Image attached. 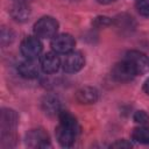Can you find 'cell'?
Segmentation results:
<instances>
[{
    "label": "cell",
    "instance_id": "1",
    "mask_svg": "<svg viewBox=\"0 0 149 149\" xmlns=\"http://www.w3.org/2000/svg\"><path fill=\"white\" fill-rule=\"evenodd\" d=\"M58 119L59 123L55 130L56 139L62 147H71L80 130L78 121L70 112L64 109L58 114Z\"/></svg>",
    "mask_w": 149,
    "mask_h": 149
},
{
    "label": "cell",
    "instance_id": "2",
    "mask_svg": "<svg viewBox=\"0 0 149 149\" xmlns=\"http://www.w3.org/2000/svg\"><path fill=\"white\" fill-rule=\"evenodd\" d=\"M58 30V22L51 16H43L34 24L35 36L40 38H51L56 36Z\"/></svg>",
    "mask_w": 149,
    "mask_h": 149
},
{
    "label": "cell",
    "instance_id": "3",
    "mask_svg": "<svg viewBox=\"0 0 149 149\" xmlns=\"http://www.w3.org/2000/svg\"><path fill=\"white\" fill-rule=\"evenodd\" d=\"M125 61H127L134 69L136 76L144 74L149 71V58L140 51L130 50L125 55Z\"/></svg>",
    "mask_w": 149,
    "mask_h": 149
},
{
    "label": "cell",
    "instance_id": "4",
    "mask_svg": "<svg viewBox=\"0 0 149 149\" xmlns=\"http://www.w3.org/2000/svg\"><path fill=\"white\" fill-rule=\"evenodd\" d=\"M42 43L40 41V37L37 36H28L26 37L20 45V50L22 56L26 59H36L37 57H40L41 52H42Z\"/></svg>",
    "mask_w": 149,
    "mask_h": 149
},
{
    "label": "cell",
    "instance_id": "5",
    "mask_svg": "<svg viewBox=\"0 0 149 149\" xmlns=\"http://www.w3.org/2000/svg\"><path fill=\"white\" fill-rule=\"evenodd\" d=\"M85 65V57L80 51L71 50L70 52L65 54L64 59L62 62L63 70L68 73H74L80 71Z\"/></svg>",
    "mask_w": 149,
    "mask_h": 149
},
{
    "label": "cell",
    "instance_id": "6",
    "mask_svg": "<svg viewBox=\"0 0 149 149\" xmlns=\"http://www.w3.org/2000/svg\"><path fill=\"white\" fill-rule=\"evenodd\" d=\"M26 143L30 148H47L50 147V139L44 129L35 128L27 133Z\"/></svg>",
    "mask_w": 149,
    "mask_h": 149
},
{
    "label": "cell",
    "instance_id": "7",
    "mask_svg": "<svg viewBox=\"0 0 149 149\" xmlns=\"http://www.w3.org/2000/svg\"><path fill=\"white\" fill-rule=\"evenodd\" d=\"M74 38L70 34H58L51 40V49L57 54H68L74 48Z\"/></svg>",
    "mask_w": 149,
    "mask_h": 149
},
{
    "label": "cell",
    "instance_id": "8",
    "mask_svg": "<svg viewBox=\"0 0 149 149\" xmlns=\"http://www.w3.org/2000/svg\"><path fill=\"white\" fill-rule=\"evenodd\" d=\"M112 76L116 81L126 83V81H130L136 76V73L134 69L130 66V64L123 59L114 65L112 70Z\"/></svg>",
    "mask_w": 149,
    "mask_h": 149
},
{
    "label": "cell",
    "instance_id": "9",
    "mask_svg": "<svg viewBox=\"0 0 149 149\" xmlns=\"http://www.w3.org/2000/svg\"><path fill=\"white\" fill-rule=\"evenodd\" d=\"M40 65H41V70L45 73H55L59 70L61 65H62V61L58 57L57 52L55 51H50L44 54L41 57L40 61Z\"/></svg>",
    "mask_w": 149,
    "mask_h": 149
},
{
    "label": "cell",
    "instance_id": "10",
    "mask_svg": "<svg viewBox=\"0 0 149 149\" xmlns=\"http://www.w3.org/2000/svg\"><path fill=\"white\" fill-rule=\"evenodd\" d=\"M76 99L80 104H85V105L94 104L99 99V92L95 87L84 86L76 92Z\"/></svg>",
    "mask_w": 149,
    "mask_h": 149
},
{
    "label": "cell",
    "instance_id": "11",
    "mask_svg": "<svg viewBox=\"0 0 149 149\" xmlns=\"http://www.w3.org/2000/svg\"><path fill=\"white\" fill-rule=\"evenodd\" d=\"M40 69H41V65L36 64L34 59H26L21 62L17 66V71L20 76L27 79L36 78L40 74Z\"/></svg>",
    "mask_w": 149,
    "mask_h": 149
},
{
    "label": "cell",
    "instance_id": "12",
    "mask_svg": "<svg viewBox=\"0 0 149 149\" xmlns=\"http://www.w3.org/2000/svg\"><path fill=\"white\" fill-rule=\"evenodd\" d=\"M42 108L48 115H57L62 112V105L57 97L55 95H47L42 100Z\"/></svg>",
    "mask_w": 149,
    "mask_h": 149
},
{
    "label": "cell",
    "instance_id": "13",
    "mask_svg": "<svg viewBox=\"0 0 149 149\" xmlns=\"http://www.w3.org/2000/svg\"><path fill=\"white\" fill-rule=\"evenodd\" d=\"M17 120L19 116L17 114L13 111V109H2L1 112V127H2V132H7L9 133L12 128H15V126L17 125Z\"/></svg>",
    "mask_w": 149,
    "mask_h": 149
},
{
    "label": "cell",
    "instance_id": "14",
    "mask_svg": "<svg viewBox=\"0 0 149 149\" xmlns=\"http://www.w3.org/2000/svg\"><path fill=\"white\" fill-rule=\"evenodd\" d=\"M10 16L17 21V22H24L29 15H30V9L27 6V3H22V2H16L14 6H12L10 10Z\"/></svg>",
    "mask_w": 149,
    "mask_h": 149
},
{
    "label": "cell",
    "instance_id": "15",
    "mask_svg": "<svg viewBox=\"0 0 149 149\" xmlns=\"http://www.w3.org/2000/svg\"><path fill=\"white\" fill-rule=\"evenodd\" d=\"M132 139L142 144H149V128L148 127H137L132 133Z\"/></svg>",
    "mask_w": 149,
    "mask_h": 149
},
{
    "label": "cell",
    "instance_id": "16",
    "mask_svg": "<svg viewBox=\"0 0 149 149\" xmlns=\"http://www.w3.org/2000/svg\"><path fill=\"white\" fill-rule=\"evenodd\" d=\"M137 12L146 17H149V0H139L136 2Z\"/></svg>",
    "mask_w": 149,
    "mask_h": 149
},
{
    "label": "cell",
    "instance_id": "17",
    "mask_svg": "<svg viewBox=\"0 0 149 149\" xmlns=\"http://www.w3.org/2000/svg\"><path fill=\"white\" fill-rule=\"evenodd\" d=\"M134 121L136 123H140L142 126H146L149 123V115L144 111H137L134 114Z\"/></svg>",
    "mask_w": 149,
    "mask_h": 149
},
{
    "label": "cell",
    "instance_id": "18",
    "mask_svg": "<svg viewBox=\"0 0 149 149\" xmlns=\"http://www.w3.org/2000/svg\"><path fill=\"white\" fill-rule=\"evenodd\" d=\"M13 37H14V35H13L12 30L6 29V28L1 29V43L3 45L7 44V43H10L13 41Z\"/></svg>",
    "mask_w": 149,
    "mask_h": 149
},
{
    "label": "cell",
    "instance_id": "19",
    "mask_svg": "<svg viewBox=\"0 0 149 149\" xmlns=\"http://www.w3.org/2000/svg\"><path fill=\"white\" fill-rule=\"evenodd\" d=\"M132 143L128 142L127 140H118L116 142L111 144V148H130Z\"/></svg>",
    "mask_w": 149,
    "mask_h": 149
},
{
    "label": "cell",
    "instance_id": "20",
    "mask_svg": "<svg viewBox=\"0 0 149 149\" xmlns=\"http://www.w3.org/2000/svg\"><path fill=\"white\" fill-rule=\"evenodd\" d=\"M143 91H144V93L147 94V95H149V78L144 81V84H143Z\"/></svg>",
    "mask_w": 149,
    "mask_h": 149
},
{
    "label": "cell",
    "instance_id": "21",
    "mask_svg": "<svg viewBox=\"0 0 149 149\" xmlns=\"http://www.w3.org/2000/svg\"><path fill=\"white\" fill-rule=\"evenodd\" d=\"M99 2H101V3H109V2H112V1H114V0H98Z\"/></svg>",
    "mask_w": 149,
    "mask_h": 149
},
{
    "label": "cell",
    "instance_id": "22",
    "mask_svg": "<svg viewBox=\"0 0 149 149\" xmlns=\"http://www.w3.org/2000/svg\"><path fill=\"white\" fill-rule=\"evenodd\" d=\"M16 2H22V3H27V2H29L30 0H15Z\"/></svg>",
    "mask_w": 149,
    "mask_h": 149
}]
</instances>
